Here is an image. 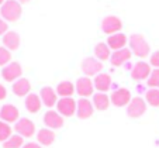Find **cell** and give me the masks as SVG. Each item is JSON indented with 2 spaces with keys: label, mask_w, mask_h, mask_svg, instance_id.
Instances as JSON below:
<instances>
[{
  "label": "cell",
  "mask_w": 159,
  "mask_h": 148,
  "mask_svg": "<svg viewBox=\"0 0 159 148\" xmlns=\"http://www.w3.org/2000/svg\"><path fill=\"white\" fill-rule=\"evenodd\" d=\"M0 14L6 21H17L21 16V6L17 0H6L0 9Z\"/></svg>",
  "instance_id": "cell-1"
},
{
  "label": "cell",
  "mask_w": 159,
  "mask_h": 148,
  "mask_svg": "<svg viewBox=\"0 0 159 148\" xmlns=\"http://www.w3.org/2000/svg\"><path fill=\"white\" fill-rule=\"evenodd\" d=\"M129 47H131V51L137 57L144 58L149 54V45H148V42L145 41V38L141 34H132L129 37Z\"/></svg>",
  "instance_id": "cell-2"
},
{
  "label": "cell",
  "mask_w": 159,
  "mask_h": 148,
  "mask_svg": "<svg viewBox=\"0 0 159 148\" xmlns=\"http://www.w3.org/2000/svg\"><path fill=\"white\" fill-rule=\"evenodd\" d=\"M145 110H147V104H145L144 99H141V97H134V99L129 102L128 107H127V114L132 118H137V117H141L145 113Z\"/></svg>",
  "instance_id": "cell-3"
},
{
  "label": "cell",
  "mask_w": 159,
  "mask_h": 148,
  "mask_svg": "<svg viewBox=\"0 0 159 148\" xmlns=\"http://www.w3.org/2000/svg\"><path fill=\"white\" fill-rule=\"evenodd\" d=\"M76 106H78V103H76L72 97H62V99L58 100V103H57L58 112L62 116H66V117H70V116L75 114Z\"/></svg>",
  "instance_id": "cell-4"
},
{
  "label": "cell",
  "mask_w": 159,
  "mask_h": 148,
  "mask_svg": "<svg viewBox=\"0 0 159 148\" xmlns=\"http://www.w3.org/2000/svg\"><path fill=\"white\" fill-rule=\"evenodd\" d=\"M14 130L17 131V134L21 137H33L34 131H35V124H34L30 118H20V120L16 123Z\"/></svg>",
  "instance_id": "cell-5"
},
{
  "label": "cell",
  "mask_w": 159,
  "mask_h": 148,
  "mask_svg": "<svg viewBox=\"0 0 159 148\" xmlns=\"http://www.w3.org/2000/svg\"><path fill=\"white\" fill-rule=\"evenodd\" d=\"M102 62L96 59V58H84L83 62H82V71L84 72V75L92 76V75H97V73L102 71Z\"/></svg>",
  "instance_id": "cell-6"
},
{
  "label": "cell",
  "mask_w": 159,
  "mask_h": 148,
  "mask_svg": "<svg viewBox=\"0 0 159 148\" xmlns=\"http://www.w3.org/2000/svg\"><path fill=\"white\" fill-rule=\"evenodd\" d=\"M0 120L4 123H17L18 118V109L13 104H4L0 109Z\"/></svg>",
  "instance_id": "cell-7"
},
{
  "label": "cell",
  "mask_w": 159,
  "mask_h": 148,
  "mask_svg": "<svg viewBox=\"0 0 159 148\" xmlns=\"http://www.w3.org/2000/svg\"><path fill=\"white\" fill-rule=\"evenodd\" d=\"M111 102H113V104L117 106V107H123V106L125 104H129V102H131V93H129L128 89H117L116 92H113V95H111Z\"/></svg>",
  "instance_id": "cell-8"
},
{
  "label": "cell",
  "mask_w": 159,
  "mask_h": 148,
  "mask_svg": "<svg viewBox=\"0 0 159 148\" xmlns=\"http://www.w3.org/2000/svg\"><path fill=\"white\" fill-rule=\"evenodd\" d=\"M121 27H123V23H121V20L118 17H116V16H108L102 23V28L106 34L117 33V31L121 30Z\"/></svg>",
  "instance_id": "cell-9"
},
{
  "label": "cell",
  "mask_w": 159,
  "mask_h": 148,
  "mask_svg": "<svg viewBox=\"0 0 159 148\" xmlns=\"http://www.w3.org/2000/svg\"><path fill=\"white\" fill-rule=\"evenodd\" d=\"M2 76H3L4 81L7 82H13L14 79L20 78L21 76V67L18 62H11L9 63V65H6V67L3 68V71H2Z\"/></svg>",
  "instance_id": "cell-10"
},
{
  "label": "cell",
  "mask_w": 159,
  "mask_h": 148,
  "mask_svg": "<svg viewBox=\"0 0 159 148\" xmlns=\"http://www.w3.org/2000/svg\"><path fill=\"white\" fill-rule=\"evenodd\" d=\"M151 68L147 62H138L135 63V67L131 71V76L135 81H144L148 76H151Z\"/></svg>",
  "instance_id": "cell-11"
},
{
  "label": "cell",
  "mask_w": 159,
  "mask_h": 148,
  "mask_svg": "<svg viewBox=\"0 0 159 148\" xmlns=\"http://www.w3.org/2000/svg\"><path fill=\"white\" fill-rule=\"evenodd\" d=\"M76 114H78L79 118L84 120V118H89L90 116L93 114V104L90 103V100L87 99H80L78 102V106H76Z\"/></svg>",
  "instance_id": "cell-12"
},
{
  "label": "cell",
  "mask_w": 159,
  "mask_h": 148,
  "mask_svg": "<svg viewBox=\"0 0 159 148\" xmlns=\"http://www.w3.org/2000/svg\"><path fill=\"white\" fill-rule=\"evenodd\" d=\"M44 123L49 128H61L63 126V118L59 113L54 112V110H49L44 116Z\"/></svg>",
  "instance_id": "cell-13"
},
{
  "label": "cell",
  "mask_w": 159,
  "mask_h": 148,
  "mask_svg": "<svg viewBox=\"0 0 159 148\" xmlns=\"http://www.w3.org/2000/svg\"><path fill=\"white\" fill-rule=\"evenodd\" d=\"M76 92L80 96L87 97L93 93V83L89 78H79L76 82Z\"/></svg>",
  "instance_id": "cell-14"
},
{
  "label": "cell",
  "mask_w": 159,
  "mask_h": 148,
  "mask_svg": "<svg viewBox=\"0 0 159 148\" xmlns=\"http://www.w3.org/2000/svg\"><path fill=\"white\" fill-rule=\"evenodd\" d=\"M131 58V51L128 48H123V49H118V51L113 52L111 55L110 61H111V65H114V67H121L124 62Z\"/></svg>",
  "instance_id": "cell-15"
},
{
  "label": "cell",
  "mask_w": 159,
  "mask_h": 148,
  "mask_svg": "<svg viewBox=\"0 0 159 148\" xmlns=\"http://www.w3.org/2000/svg\"><path fill=\"white\" fill-rule=\"evenodd\" d=\"M3 44L9 51H14L20 45V37L14 31H9V33H6L3 35Z\"/></svg>",
  "instance_id": "cell-16"
},
{
  "label": "cell",
  "mask_w": 159,
  "mask_h": 148,
  "mask_svg": "<svg viewBox=\"0 0 159 148\" xmlns=\"http://www.w3.org/2000/svg\"><path fill=\"white\" fill-rule=\"evenodd\" d=\"M111 86V78L107 73H99L94 78V88L97 90H100V93H104L106 90H108Z\"/></svg>",
  "instance_id": "cell-17"
},
{
  "label": "cell",
  "mask_w": 159,
  "mask_h": 148,
  "mask_svg": "<svg viewBox=\"0 0 159 148\" xmlns=\"http://www.w3.org/2000/svg\"><path fill=\"white\" fill-rule=\"evenodd\" d=\"M41 100L47 107H52V106L57 103V93L52 88L47 86V88H42L41 89Z\"/></svg>",
  "instance_id": "cell-18"
},
{
  "label": "cell",
  "mask_w": 159,
  "mask_h": 148,
  "mask_svg": "<svg viewBox=\"0 0 159 148\" xmlns=\"http://www.w3.org/2000/svg\"><path fill=\"white\" fill-rule=\"evenodd\" d=\"M30 89H31L30 82L24 78L18 79V81L14 82V85H13V92H14V95H17V96H20V97L30 93Z\"/></svg>",
  "instance_id": "cell-19"
},
{
  "label": "cell",
  "mask_w": 159,
  "mask_h": 148,
  "mask_svg": "<svg viewBox=\"0 0 159 148\" xmlns=\"http://www.w3.org/2000/svg\"><path fill=\"white\" fill-rule=\"evenodd\" d=\"M125 42H127V37L124 35V34H113L111 37H108L107 45L110 47L111 49L118 51V49H123L124 48Z\"/></svg>",
  "instance_id": "cell-20"
},
{
  "label": "cell",
  "mask_w": 159,
  "mask_h": 148,
  "mask_svg": "<svg viewBox=\"0 0 159 148\" xmlns=\"http://www.w3.org/2000/svg\"><path fill=\"white\" fill-rule=\"evenodd\" d=\"M41 104H42L41 97L37 96V95H34V93L28 95L27 99H25V109H27L30 113L39 112V109H41Z\"/></svg>",
  "instance_id": "cell-21"
},
{
  "label": "cell",
  "mask_w": 159,
  "mask_h": 148,
  "mask_svg": "<svg viewBox=\"0 0 159 148\" xmlns=\"http://www.w3.org/2000/svg\"><path fill=\"white\" fill-rule=\"evenodd\" d=\"M37 140H38V142L42 145H51L52 142L55 141V134H54V131L49 130V128H42V130H39L38 134H37Z\"/></svg>",
  "instance_id": "cell-22"
},
{
  "label": "cell",
  "mask_w": 159,
  "mask_h": 148,
  "mask_svg": "<svg viewBox=\"0 0 159 148\" xmlns=\"http://www.w3.org/2000/svg\"><path fill=\"white\" fill-rule=\"evenodd\" d=\"M93 104L97 110H107L110 106V99L106 93H96L93 96Z\"/></svg>",
  "instance_id": "cell-23"
},
{
  "label": "cell",
  "mask_w": 159,
  "mask_h": 148,
  "mask_svg": "<svg viewBox=\"0 0 159 148\" xmlns=\"http://www.w3.org/2000/svg\"><path fill=\"white\" fill-rule=\"evenodd\" d=\"M73 92H75V86H73V83L69 81L61 82L57 88V93L61 95L62 97H70L73 95Z\"/></svg>",
  "instance_id": "cell-24"
},
{
  "label": "cell",
  "mask_w": 159,
  "mask_h": 148,
  "mask_svg": "<svg viewBox=\"0 0 159 148\" xmlns=\"http://www.w3.org/2000/svg\"><path fill=\"white\" fill-rule=\"evenodd\" d=\"M94 54H96V57L102 61L107 59V58L110 57V47L103 44V42H100V44L96 45V48H94Z\"/></svg>",
  "instance_id": "cell-25"
},
{
  "label": "cell",
  "mask_w": 159,
  "mask_h": 148,
  "mask_svg": "<svg viewBox=\"0 0 159 148\" xmlns=\"http://www.w3.org/2000/svg\"><path fill=\"white\" fill-rule=\"evenodd\" d=\"M23 147V137L11 136L7 141L3 142V148H21Z\"/></svg>",
  "instance_id": "cell-26"
},
{
  "label": "cell",
  "mask_w": 159,
  "mask_h": 148,
  "mask_svg": "<svg viewBox=\"0 0 159 148\" xmlns=\"http://www.w3.org/2000/svg\"><path fill=\"white\" fill-rule=\"evenodd\" d=\"M11 137V127L9 126L7 123L0 120V141L4 142Z\"/></svg>",
  "instance_id": "cell-27"
},
{
  "label": "cell",
  "mask_w": 159,
  "mask_h": 148,
  "mask_svg": "<svg viewBox=\"0 0 159 148\" xmlns=\"http://www.w3.org/2000/svg\"><path fill=\"white\" fill-rule=\"evenodd\" d=\"M147 102L153 107L159 106V90L158 89H149L147 92Z\"/></svg>",
  "instance_id": "cell-28"
},
{
  "label": "cell",
  "mask_w": 159,
  "mask_h": 148,
  "mask_svg": "<svg viewBox=\"0 0 159 148\" xmlns=\"http://www.w3.org/2000/svg\"><path fill=\"white\" fill-rule=\"evenodd\" d=\"M148 86L152 89H159V69H155L148 79Z\"/></svg>",
  "instance_id": "cell-29"
},
{
  "label": "cell",
  "mask_w": 159,
  "mask_h": 148,
  "mask_svg": "<svg viewBox=\"0 0 159 148\" xmlns=\"http://www.w3.org/2000/svg\"><path fill=\"white\" fill-rule=\"evenodd\" d=\"M10 58H11V55H10V51L6 48V47H0V65L3 67V65H6V63L10 62Z\"/></svg>",
  "instance_id": "cell-30"
},
{
  "label": "cell",
  "mask_w": 159,
  "mask_h": 148,
  "mask_svg": "<svg viewBox=\"0 0 159 148\" xmlns=\"http://www.w3.org/2000/svg\"><path fill=\"white\" fill-rule=\"evenodd\" d=\"M151 65H153L156 69H159V51L152 54V57H151Z\"/></svg>",
  "instance_id": "cell-31"
},
{
  "label": "cell",
  "mask_w": 159,
  "mask_h": 148,
  "mask_svg": "<svg viewBox=\"0 0 159 148\" xmlns=\"http://www.w3.org/2000/svg\"><path fill=\"white\" fill-rule=\"evenodd\" d=\"M6 31H7V23L3 18H0V34H6Z\"/></svg>",
  "instance_id": "cell-32"
},
{
  "label": "cell",
  "mask_w": 159,
  "mask_h": 148,
  "mask_svg": "<svg viewBox=\"0 0 159 148\" xmlns=\"http://www.w3.org/2000/svg\"><path fill=\"white\" fill-rule=\"evenodd\" d=\"M4 97H6V89L3 85H0V100H3Z\"/></svg>",
  "instance_id": "cell-33"
},
{
  "label": "cell",
  "mask_w": 159,
  "mask_h": 148,
  "mask_svg": "<svg viewBox=\"0 0 159 148\" xmlns=\"http://www.w3.org/2000/svg\"><path fill=\"white\" fill-rule=\"evenodd\" d=\"M23 148H41L38 144H35V142H28V144L23 145Z\"/></svg>",
  "instance_id": "cell-34"
},
{
  "label": "cell",
  "mask_w": 159,
  "mask_h": 148,
  "mask_svg": "<svg viewBox=\"0 0 159 148\" xmlns=\"http://www.w3.org/2000/svg\"><path fill=\"white\" fill-rule=\"evenodd\" d=\"M18 3H27V2H30V0H17Z\"/></svg>",
  "instance_id": "cell-35"
},
{
  "label": "cell",
  "mask_w": 159,
  "mask_h": 148,
  "mask_svg": "<svg viewBox=\"0 0 159 148\" xmlns=\"http://www.w3.org/2000/svg\"><path fill=\"white\" fill-rule=\"evenodd\" d=\"M4 4V0H0V6H3Z\"/></svg>",
  "instance_id": "cell-36"
}]
</instances>
